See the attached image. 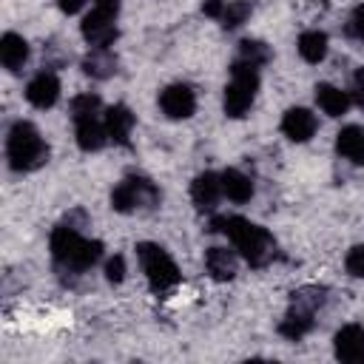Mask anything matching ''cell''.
Instances as JSON below:
<instances>
[{
    "instance_id": "6da1fadb",
    "label": "cell",
    "mask_w": 364,
    "mask_h": 364,
    "mask_svg": "<svg viewBox=\"0 0 364 364\" xmlns=\"http://www.w3.org/2000/svg\"><path fill=\"white\" fill-rule=\"evenodd\" d=\"M210 230L228 233V239L247 259L250 267H264L276 256V239L267 233V228H262L245 216H213Z\"/></svg>"
},
{
    "instance_id": "7a4b0ae2",
    "label": "cell",
    "mask_w": 364,
    "mask_h": 364,
    "mask_svg": "<svg viewBox=\"0 0 364 364\" xmlns=\"http://www.w3.org/2000/svg\"><path fill=\"white\" fill-rule=\"evenodd\" d=\"M48 247H51V256H54V264L60 273H85L88 267H94L102 256V242L100 239H85L80 233V228L74 225H57L51 230V239H48Z\"/></svg>"
},
{
    "instance_id": "3957f363",
    "label": "cell",
    "mask_w": 364,
    "mask_h": 364,
    "mask_svg": "<svg viewBox=\"0 0 364 364\" xmlns=\"http://www.w3.org/2000/svg\"><path fill=\"white\" fill-rule=\"evenodd\" d=\"M6 156H9V168L17 171V173H28V171H37L48 162V145L46 139L40 136V131L20 119L9 128V136H6Z\"/></svg>"
},
{
    "instance_id": "277c9868",
    "label": "cell",
    "mask_w": 364,
    "mask_h": 364,
    "mask_svg": "<svg viewBox=\"0 0 364 364\" xmlns=\"http://www.w3.org/2000/svg\"><path fill=\"white\" fill-rule=\"evenodd\" d=\"M256 91H259V68L236 60L230 65V82L225 85V114L242 119L250 111Z\"/></svg>"
},
{
    "instance_id": "5b68a950",
    "label": "cell",
    "mask_w": 364,
    "mask_h": 364,
    "mask_svg": "<svg viewBox=\"0 0 364 364\" xmlns=\"http://www.w3.org/2000/svg\"><path fill=\"white\" fill-rule=\"evenodd\" d=\"M136 256L142 264V273L148 279V287L154 293H168L179 284V267L171 259V253L154 242H139L136 245Z\"/></svg>"
},
{
    "instance_id": "8992f818",
    "label": "cell",
    "mask_w": 364,
    "mask_h": 364,
    "mask_svg": "<svg viewBox=\"0 0 364 364\" xmlns=\"http://www.w3.org/2000/svg\"><path fill=\"white\" fill-rule=\"evenodd\" d=\"M159 205V188L148 176H125L111 191V208L117 213H136V210H154Z\"/></svg>"
},
{
    "instance_id": "52a82bcc",
    "label": "cell",
    "mask_w": 364,
    "mask_h": 364,
    "mask_svg": "<svg viewBox=\"0 0 364 364\" xmlns=\"http://www.w3.org/2000/svg\"><path fill=\"white\" fill-rule=\"evenodd\" d=\"M159 108H162V114L171 117V119H188V117H193V111H196V94H193L191 85L173 82V85L162 88V94H159Z\"/></svg>"
},
{
    "instance_id": "ba28073f",
    "label": "cell",
    "mask_w": 364,
    "mask_h": 364,
    "mask_svg": "<svg viewBox=\"0 0 364 364\" xmlns=\"http://www.w3.org/2000/svg\"><path fill=\"white\" fill-rule=\"evenodd\" d=\"M117 17H111V14H102V11H88L85 17H82V26H80V31H82V37H85V43L91 46V48H108L114 40H117V23H114Z\"/></svg>"
},
{
    "instance_id": "9c48e42d",
    "label": "cell",
    "mask_w": 364,
    "mask_h": 364,
    "mask_svg": "<svg viewBox=\"0 0 364 364\" xmlns=\"http://www.w3.org/2000/svg\"><path fill=\"white\" fill-rule=\"evenodd\" d=\"M336 358L344 364H364V327L361 324H347L336 333L333 338Z\"/></svg>"
},
{
    "instance_id": "30bf717a",
    "label": "cell",
    "mask_w": 364,
    "mask_h": 364,
    "mask_svg": "<svg viewBox=\"0 0 364 364\" xmlns=\"http://www.w3.org/2000/svg\"><path fill=\"white\" fill-rule=\"evenodd\" d=\"M222 173H213V171H205L199 173L193 182H191V199L199 210H213L222 199Z\"/></svg>"
},
{
    "instance_id": "8fae6325",
    "label": "cell",
    "mask_w": 364,
    "mask_h": 364,
    "mask_svg": "<svg viewBox=\"0 0 364 364\" xmlns=\"http://www.w3.org/2000/svg\"><path fill=\"white\" fill-rule=\"evenodd\" d=\"M26 100H28L34 108H40V111L51 108V105L60 100V80H57V74L40 71V74L26 85Z\"/></svg>"
},
{
    "instance_id": "7c38bea8",
    "label": "cell",
    "mask_w": 364,
    "mask_h": 364,
    "mask_svg": "<svg viewBox=\"0 0 364 364\" xmlns=\"http://www.w3.org/2000/svg\"><path fill=\"white\" fill-rule=\"evenodd\" d=\"M316 128H318V119L307 108H287L282 117V131L293 142H307L316 134Z\"/></svg>"
},
{
    "instance_id": "4fadbf2b",
    "label": "cell",
    "mask_w": 364,
    "mask_h": 364,
    "mask_svg": "<svg viewBox=\"0 0 364 364\" xmlns=\"http://www.w3.org/2000/svg\"><path fill=\"white\" fill-rule=\"evenodd\" d=\"M102 122H105L108 139H114V142L122 145V148L131 145V131H134V122H136V119H134V114H131L128 105H111V108L105 111Z\"/></svg>"
},
{
    "instance_id": "5bb4252c",
    "label": "cell",
    "mask_w": 364,
    "mask_h": 364,
    "mask_svg": "<svg viewBox=\"0 0 364 364\" xmlns=\"http://www.w3.org/2000/svg\"><path fill=\"white\" fill-rule=\"evenodd\" d=\"M205 267L210 273V279L216 282H230L239 270V259L230 247H208L205 253Z\"/></svg>"
},
{
    "instance_id": "9a60e30c",
    "label": "cell",
    "mask_w": 364,
    "mask_h": 364,
    "mask_svg": "<svg viewBox=\"0 0 364 364\" xmlns=\"http://www.w3.org/2000/svg\"><path fill=\"white\" fill-rule=\"evenodd\" d=\"M26 60H28V43H26L20 34L6 31V34L0 37V63H3L11 74H17V71L26 65Z\"/></svg>"
},
{
    "instance_id": "2e32d148",
    "label": "cell",
    "mask_w": 364,
    "mask_h": 364,
    "mask_svg": "<svg viewBox=\"0 0 364 364\" xmlns=\"http://www.w3.org/2000/svg\"><path fill=\"white\" fill-rule=\"evenodd\" d=\"M336 151L353 165H364V131L358 125H344L336 134Z\"/></svg>"
},
{
    "instance_id": "e0dca14e",
    "label": "cell",
    "mask_w": 364,
    "mask_h": 364,
    "mask_svg": "<svg viewBox=\"0 0 364 364\" xmlns=\"http://www.w3.org/2000/svg\"><path fill=\"white\" fill-rule=\"evenodd\" d=\"M316 102L327 117H341L350 108V91H341L330 82H318L316 85Z\"/></svg>"
},
{
    "instance_id": "ac0fdd59",
    "label": "cell",
    "mask_w": 364,
    "mask_h": 364,
    "mask_svg": "<svg viewBox=\"0 0 364 364\" xmlns=\"http://www.w3.org/2000/svg\"><path fill=\"white\" fill-rule=\"evenodd\" d=\"M117 57L108 51V48H91L85 57H82V71L91 77V80H108L117 74Z\"/></svg>"
},
{
    "instance_id": "d6986e66",
    "label": "cell",
    "mask_w": 364,
    "mask_h": 364,
    "mask_svg": "<svg viewBox=\"0 0 364 364\" xmlns=\"http://www.w3.org/2000/svg\"><path fill=\"white\" fill-rule=\"evenodd\" d=\"M105 142H108L105 122H100V119H82V122H77V145H80V151H85V154L100 151V148H105Z\"/></svg>"
},
{
    "instance_id": "ffe728a7",
    "label": "cell",
    "mask_w": 364,
    "mask_h": 364,
    "mask_svg": "<svg viewBox=\"0 0 364 364\" xmlns=\"http://www.w3.org/2000/svg\"><path fill=\"white\" fill-rule=\"evenodd\" d=\"M222 191H225V196L230 199V202H247L250 196H253V182H250V176H245L242 171H236V168H228L225 173H222Z\"/></svg>"
},
{
    "instance_id": "44dd1931",
    "label": "cell",
    "mask_w": 364,
    "mask_h": 364,
    "mask_svg": "<svg viewBox=\"0 0 364 364\" xmlns=\"http://www.w3.org/2000/svg\"><path fill=\"white\" fill-rule=\"evenodd\" d=\"M313 316H316V313H304V310L290 307L287 316H284L282 324H279V333H282L284 338H290V341H299V338H304V336L313 330V324H316Z\"/></svg>"
},
{
    "instance_id": "7402d4cb",
    "label": "cell",
    "mask_w": 364,
    "mask_h": 364,
    "mask_svg": "<svg viewBox=\"0 0 364 364\" xmlns=\"http://www.w3.org/2000/svg\"><path fill=\"white\" fill-rule=\"evenodd\" d=\"M299 54H301V60L310 63V65L321 63V60L327 57V34L318 31V28L304 31V34L299 37Z\"/></svg>"
},
{
    "instance_id": "603a6c76",
    "label": "cell",
    "mask_w": 364,
    "mask_h": 364,
    "mask_svg": "<svg viewBox=\"0 0 364 364\" xmlns=\"http://www.w3.org/2000/svg\"><path fill=\"white\" fill-rule=\"evenodd\" d=\"M321 304H324V287H316V284H304V287L293 290V296H290V307L304 310V313H316Z\"/></svg>"
},
{
    "instance_id": "cb8c5ba5",
    "label": "cell",
    "mask_w": 364,
    "mask_h": 364,
    "mask_svg": "<svg viewBox=\"0 0 364 364\" xmlns=\"http://www.w3.org/2000/svg\"><path fill=\"white\" fill-rule=\"evenodd\" d=\"M100 97L97 94H77L71 100V119L74 122H82V119H97L100 114Z\"/></svg>"
},
{
    "instance_id": "d4e9b609",
    "label": "cell",
    "mask_w": 364,
    "mask_h": 364,
    "mask_svg": "<svg viewBox=\"0 0 364 364\" xmlns=\"http://www.w3.org/2000/svg\"><path fill=\"white\" fill-rule=\"evenodd\" d=\"M239 60L259 68V65L270 63V46H264L262 40H242L239 43Z\"/></svg>"
},
{
    "instance_id": "484cf974",
    "label": "cell",
    "mask_w": 364,
    "mask_h": 364,
    "mask_svg": "<svg viewBox=\"0 0 364 364\" xmlns=\"http://www.w3.org/2000/svg\"><path fill=\"white\" fill-rule=\"evenodd\" d=\"M250 11H253V6H250L247 0H228V3H225V11H222V17H219V23H222L225 28H236V26H242V23L250 17Z\"/></svg>"
},
{
    "instance_id": "4316f807",
    "label": "cell",
    "mask_w": 364,
    "mask_h": 364,
    "mask_svg": "<svg viewBox=\"0 0 364 364\" xmlns=\"http://www.w3.org/2000/svg\"><path fill=\"white\" fill-rule=\"evenodd\" d=\"M344 267L350 276L355 279H364V245H355L347 250V259H344Z\"/></svg>"
},
{
    "instance_id": "83f0119b",
    "label": "cell",
    "mask_w": 364,
    "mask_h": 364,
    "mask_svg": "<svg viewBox=\"0 0 364 364\" xmlns=\"http://www.w3.org/2000/svg\"><path fill=\"white\" fill-rule=\"evenodd\" d=\"M105 279H108L111 284H119V282L125 279V259H122L119 253L105 262Z\"/></svg>"
},
{
    "instance_id": "f1b7e54d",
    "label": "cell",
    "mask_w": 364,
    "mask_h": 364,
    "mask_svg": "<svg viewBox=\"0 0 364 364\" xmlns=\"http://www.w3.org/2000/svg\"><path fill=\"white\" fill-rule=\"evenodd\" d=\"M350 100L355 102V105H361L364 108V65L355 71V77H353V88H350Z\"/></svg>"
},
{
    "instance_id": "f546056e",
    "label": "cell",
    "mask_w": 364,
    "mask_h": 364,
    "mask_svg": "<svg viewBox=\"0 0 364 364\" xmlns=\"http://www.w3.org/2000/svg\"><path fill=\"white\" fill-rule=\"evenodd\" d=\"M350 31H353L358 40H364V6H358V9L353 11V17H350Z\"/></svg>"
},
{
    "instance_id": "4dcf8cb0",
    "label": "cell",
    "mask_w": 364,
    "mask_h": 364,
    "mask_svg": "<svg viewBox=\"0 0 364 364\" xmlns=\"http://www.w3.org/2000/svg\"><path fill=\"white\" fill-rule=\"evenodd\" d=\"M225 3H228V0H205V3H202V11H205L208 17H213V20H219L222 11H225Z\"/></svg>"
},
{
    "instance_id": "1f68e13d",
    "label": "cell",
    "mask_w": 364,
    "mask_h": 364,
    "mask_svg": "<svg viewBox=\"0 0 364 364\" xmlns=\"http://www.w3.org/2000/svg\"><path fill=\"white\" fill-rule=\"evenodd\" d=\"M94 9L102 11V14L117 17V14H119V0H94Z\"/></svg>"
},
{
    "instance_id": "d6a6232c",
    "label": "cell",
    "mask_w": 364,
    "mask_h": 364,
    "mask_svg": "<svg viewBox=\"0 0 364 364\" xmlns=\"http://www.w3.org/2000/svg\"><path fill=\"white\" fill-rule=\"evenodd\" d=\"M57 6H60L63 14H77L85 6V0H57Z\"/></svg>"
}]
</instances>
